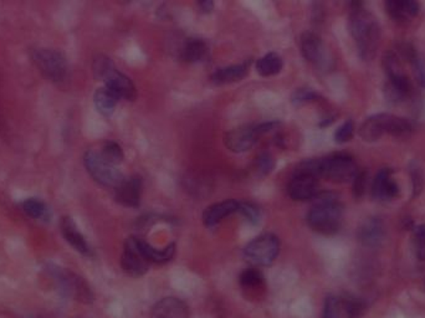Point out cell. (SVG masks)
<instances>
[{"label":"cell","instance_id":"obj_34","mask_svg":"<svg viewBox=\"0 0 425 318\" xmlns=\"http://www.w3.org/2000/svg\"><path fill=\"white\" fill-rule=\"evenodd\" d=\"M353 133H355V124L352 121H346L345 124L339 126L337 131H336L334 140H336V143L342 145V143L351 140V138L353 137Z\"/></svg>","mask_w":425,"mask_h":318},{"label":"cell","instance_id":"obj_22","mask_svg":"<svg viewBox=\"0 0 425 318\" xmlns=\"http://www.w3.org/2000/svg\"><path fill=\"white\" fill-rule=\"evenodd\" d=\"M248 72V67L245 65L226 66L218 70L211 75V80L218 85H225L232 82L240 81Z\"/></svg>","mask_w":425,"mask_h":318},{"label":"cell","instance_id":"obj_20","mask_svg":"<svg viewBox=\"0 0 425 318\" xmlns=\"http://www.w3.org/2000/svg\"><path fill=\"white\" fill-rule=\"evenodd\" d=\"M116 200L119 204L129 208L138 206L140 200V179H124L119 187H116Z\"/></svg>","mask_w":425,"mask_h":318},{"label":"cell","instance_id":"obj_17","mask_svg":"<svg viewBox=\"0 0 425 318\" xmlns=\"http://www.w3.org/2000/svg\"><path fill=\"white\" fill-rule=\"evenodd\" d=\"M105 87H107L108 90L121 98L124 100H129V101H133L136 98V86L135 84L132 82V80L129 79V76L124 75L122 72H119L117 69L110 74L105 80Z\"/></svg>","mask_w":425,"mask_h":318},{"label":"cell","instance_id":"obj_15","mask_svg":"<svg viewBox=\"0 0 425 318\" xmlns=\"http://www.w3.org/2000/svg\"><path fill=\"white\" fill-rule=\"evenodd\" d=\"M301 54L307 61L315 65L322 66L326 61V51L323 46L322 40L318 34L305 33L300 40Z\"/></svg>","mask_w":425,"mask_h":318},{"label":"cell","instance_id":"obj_25","mask_svg":"<svg viewBox=\"0 0 425 318\" xmlns=\"http://www.w3.org/2000/svg\"><path fill=\"white\" fill-rule=\"evenodd\" d=\"M208 54V48L204 41L200 39H190L184 44L183 49L181 51V58L185 62H200L205 59Z\"/></svg>","mask_w":425,"mask_h":318},{"label":"cell","instance_id":"obj_9","mask_svg":"<svg viewBox=\"0 0 425 318\" xmlns=\"http://www.w3.org/2000/svg\"><path fill=\"white\" fill-rule=\"evenodd\" d=\"M84 162L87 172L90 173L92 178L95 179L97 183L103 184L105 187L116 188L124 179L116 166L106 162L100 154V152H87Z\"/></svg>","mask_w":425,"mask_h":318},{"label":"cell","instance_id":"obj_26","mask_svg":"<svg viewBox=\"0 0 425 318\" xmlns=\"http://www.w3.org/2000/svg\"><path fill=\"white\" fill-rule=\"evenodd\" d=\"M282 69V59L275 53H269L260 58L256 62V70L261 76H274Z\"/></svg>","mask_w":425,"mask_h":318},{"label":"cell","instance_id":"obj_19","mask_svg":"<svg viewBox=\"0 0 425 318\" xmlns=\"http://www.w3.org/2000/svg\"><path fill=\"white\" fill-rule=\"evenodd\" d=\"M237 205L239 201L233 199L210 205L203 213V221L205 225L208 227H216L223 219L237 213Z\"/></svg>","mask_w":425,"mask_h":318},{"label":"cell","instance_id":"obj_14","mask_svg":"<svg viewBox=\"0 0 425 318\" xmlns=\"http://www.w3.org/2000/svg\"><path fill=\"white\" fill-rule=\"evenodd\" d=\"M152 318H189V308L177 297H164L152 307Z\"/></svg>","mask_w":425,"mask_h":318},{"label":"cell","instance_id":"obj_30","mask_svg":"<svg viewBox=\"0 0 425 318\" xmlns=\"http://www.w3.org/2000/svg\"><path fill=\"white\" fill-rule=\"evenodd\" d=\"M264 276L258 269H248L242 271L240 275V285L244 289H256L263 285Z\"/></svg>","mask_w":425,"mask_h":318},{"label":"cell","instance_id":"obj_28","mask_svg":"<svg viewBox=\"0 0 425 318\" xmlns=\"http://www.w3.org/2000/svg\"><path fill=\"white\" fill-rule=\"evenodd\" d=\"M100 154H101V157H103L106 162L111 163L112 166H117V164L122 163V161H124L122 148L116 142H112V140L106 142L103 145Z\"/></svg>","mask_w":425,"mask_h":318},{"label":"cell","instance_id":"obj_24","mask_svg":"<svg viewBox=\"0 0 425 318\" xmlns=\"http://www.w3.org/2000/svg\"><path fill=\"white\" fill-rule=\"evenodd\" d=\"M119 101V98L111 90H108L107 87L98 88L93 98V102H95L97 111L103 116L112 114Z\"/></svg>","mask_w":425,"mask_h":318},{"label":"cell","instance_id":"obj_2","mask_svg":"<svg viewBox=\"0 0 425 318\" xmlns=\"http://www.w3.org/2000/svg\"><path fill=\"white\" fill-rule=\"evenodd\" d=\"M344 205L334 193H320L313 199V208L307 214V224L313 232L334 235L342 224Z\"/></svg>","mask_w":425,"mask_h":318},{"label":"cell","instance_id":"obj_35","mask_svg":"<svg viewBox=\"0 0 425 318\" xmlns=\"http://www.w3.org/2000/svg\"><path fill=\"white\" fill-rule=\"evenodd\" d=\"M322 318H341V308L337 296H329L325 301Z\"/></svg>","mask_w":425,"mask_h":318},{"label":"cell","instance_id":"obj_3","mask_svg":"<svg viewBox=\"0 0 425 318\" xmlns=\"http://www.w3.org/2000/svg\"><path fill=\"white\" fill-rule=\"evenodd\" d=\"M412 131L413 124L410 119L392 114H378L368 117L362 124L360 135L366 142H376L386 133L400 137L410 135Z\"/></svg>","mask_w":425,"mask_h":318},{"label":"cell","instance_id":"obj_16","mask_svg":"<svg viewBox=\"0 0 425 318\" xmlns=\"http://www.w3.org/2000/svg\"><path fill=\"white\" fill-rule=\"evenodd\" d=\"M60 227L65 240L70 244L72 248L75 249L76 251L85 255V256H92V249L86 241L85 237L81 234L80 230L76 227L74 220L69 216H64L60 221Z\"/></svg>","mask_w":425,"mask_h":318},{"label":"cell","instance_id":"obj_31","mask_svg":"<svg viewBox=\"0 0 425 318\" xmlns=\"http://www.w3.org/2000/svg\"><path fill=\"white\" fill-rule=\"evenodd\" d=\"M116 69V66L113 64L111 59H108L107 56L105 55H100L97 56L96 59L93 60V72L98 79L101 80H106L107 77L113 70Z\"/></svg>","mask_w":425,"mask_h":318},{"label":"cell","instance_id":"obj_32","mask_svg":"<svg viewBox=\"0 0 425 318\" xmlns=\"http://www.w3.org/2000/svg\"><path fill=\"white\" fill-rule=\"evenodd\" d=\"M414 239L415 255L420 261L425 260V224L414 227L413 232Z\"/></svg>","mask_w":425,"mask_h":318},{"label":"cell","instance_id":"obj_7","mask_svg":"<svg viewBox=\"0 0 425 318\" xmlns=\"http://www.w3.org/2000/svg\"><path fill=\"white\" fill-rule=\"evenodd\" d=\"M280 253V240L274 234H263L255 237L244 249V256L255 266H268L274 263Z\"/></svg>","mask_w":425,"mask_h":318},{"label":"cell","instance_id":"obj_29","mask_svg":"<svg viewBox=\"0 0 425 318\" xmlns=\"http://www.w3.org/2000/svg\"><path fill=\"white\" fill-rule=\"evenodd\" d=\"M22 208L27 216H32L34 219H43V218L48 216L46 205L44 204L43 201L34 199V198L22 201Z\"/></svg>","mask_w":425,"mask_h":318},{"label":"cell","instance_id":"obj_38","mask_svg":"<svg viewBox=\"0 0 425 318\" xmlns=\"http://www.w3.org/2000/svg\"><path fill=\"white\" fill-rule=\"evenodd\" d=\"M367 189V173L365 171H358L353 179V194L355 198H361Z\"/></svg>","mask_w":425,"mask_h":318},{"label":"cell","instance_id":"obj_12","mask_svg":"<svg viewBox=\"0 0 425 318\" xmlns=\"http://www.w3.org/2000/svg\"><path fill=\"white\" fill-rule=\"evenodd\" d=\"M258 126H242L230 131L226 135L225 145L229 150L235 153H242L253 148L259 137Z\"/></svg>","mask_w":425,"mask_h":318},{"label":"cell","instance_id":"obj_21","mask_svg":"<svg viewBox=\"0 0 425 318\" xmlns=\"http://www.w3.org/2000/svg\"><path fill=\"white\" fill-rule=\"evenodd\" d=\"M386 11L395 22H405L418 15L419 4L413 0H388Z\"/></svg>","mask_w":425,"mask_h":318},{"label":"cell","instance_id":"obj_40","mask_svg":"<svg viewBox=\"0 0 425 318\" xmlns=\"http://www.w3.org/2000/svg\"><path fill=\"white\" fill-rule=\"evenodd\" d=\"M200 11H204V13H210V11L214 9V3H211V1H200Z\"/></svg>","mask_w":425,"mask_h":318},{"label":"cell","instance_id":"obj_4","mask_svg":"<svg viewBox=\"0 0 425 318\" xmlns=\"http://www.w3.org/2000/svg\"><path fill=\"white\" fill-rule=\"evenodd\" d=\"M383 67L388 77L386 95L389 101L397 103L404 101L412 92V84L405 75L398 55L389 51L383 58Z\"/></svg>","mask_w":425,"mask_h":318},{"label":"cell","instance_id":"obj_6","mask_svg":"<svg viewBox=\"0 0 425 318\" xmlns=\"http://www.w3.org/2000/svg\"><path fill=\"white\" fill-rule=\"evenodd\" d=\"M358 167L355 159L345 153H336L326 158H320L321 177L329 179L336 183L353 182Z\"/></svg>","mask_w":425,"mask_h":318},{"label":"cell","instance_id":"obj_11","mask_svg":"<svg viewBox=\"0 0 425 318\" xmlns=\"http://www.w3.org/2000/svg\"><path fill=\"white\" fill-rule=\"evenodd\" d=\"M287 192L291 198L297 201L313 200L320 194L318 178L311 174L295 171L287 185Z\"/></svg>","mask_w":425,"mask_h":318},{"label":"cell","instance_id":"obj_10","mask_svg":"<svg viewBox=\"0 0 425 318\" xmlns=\"http://www.w3.org/2000/svg\"><path fill=\"white\" fill-rule=\"evenodd\" d=\"M121 265L124 272L131 276H142L147 272L151 263L142 251L138 237H129L124 244Z\"/></svg>","mask_w":425,"mask_h":318},{"label":"cell","instance_id":"obj_8","mask_svg":"<svg viewBox=\"0 0 425 318\" xmlns=\"http://www.w3.org/2000/svg\"><path fill=\"white\" fill-rule=\"evenodd\" d=\"M34 62L48 80L61 84L67 79L69 65L64 55L53 49H39L32 55Z\"/></svg>","mask_w":425,"mask_h":318},{"label":"cell","instance_id":"obj_33","mask_svg":"<svg viewBox=\"0 0 425 318\" xmlns=\"http://www.w3.org/2000/svg\"><path fill=\"white\" fill-rule=\"evenodd\" d=\"M237 213L250 223H256L260 218L258 206L250 201H239Z\"/></svg>","mask_w":425,"mask_h":318},{"label":"cell","instance_id":"obj_36","mask_svg":"<svg viewBox=\"0 0 425 318\" xmlns=\"http://www.w3.org/2000/svg\"><path fill=\"white\" fill-rule=\"evenodd\" d=\"M318 98V95L311 88H299L292 95V102L296 105H305V103L313 102Z\"/></svg>","mask_w":425,"mask_h":318},{"label":"cell","instance_id":"obj_37","mask_svg":"<svg viewBox=\"0 0 425 318\" xmlns=\"http://www.w3.org/2000/svg\"><path fill=\"white\" fill-rule=\"evenodd\" d=\"M256 167H258V171L261 174H268L271 171H274V158H273V156H270L269 153H261L258 157Z\"/></svg>","mask_w":425,"mask_h":318},{"label":"cell","instance_id":"obj_39","mask_svg":"<svg viewBox=\"0 0 425 318\" xmlns=\"http://www.w3.org/2000/svg\"><path fill=\"white\" fill-rule=\"evenodd\" d=\"M410 62L413 64V67H414L417 80H418L420 85L425 88V60L421 59V58H419L418 54H417Z\"/></svg>","mask_w":425,"mask_h":318},{"label":"cell","instance_id":"obj_23","mask_svg":"<svg viewBox=\"0 0 425 318\" xmlns=\"http://www.w3.org/2000/svg\"><path fill=\"white\" fill-rule=\"evenodd\" d=\"M140 249L145 253V258L150 261V263H155V264H164L169 260H172L174 256V251H176V245L174 244H169L167 248L164 249H156L153 248L152 245L148 243H145V240L140 239Z\"/></svg>","mask_w":425,"mask_h":318},{"label":"cell","instance_id":"obj_1","mask_svg":"<svg viewBox=\"0 0 425 318\" xmlns=\"http://www.w3.org/2000/svg\"><path fill=\"white\" fill-rule=\"evenodd\" d=\"M348 27L362 59L366 61L373 59L381 41V27L377 18L363 6L355 4L351 11Z\"/></svg>","mask_w":425,"mask_h":318},{"label":"cell","instance_id":"obj_27","mask_svg":"<svg viewBox=\"0 0 425 318\" xmlns=\"http://www.w3.org/2000/svg\"><path fill=\"white\" fill-rule=\"evenodd\" d=\"M341 318H357L365 310L363 302L353 296L339 297Z\"/></svg>","mask_w":425,"mask_h":318},{"label":"cell","instance_id":"obj_13","mask_svg":"<svg viewBox=\"0 0 425 318\" xmlns=\"http://www.w3.org/2000/svg\"><path fill=\"white\" fill-rule=\"evenodd\" d=\"M393 171L391 168H383L377 173L372 184V195L379 201L392 200L399 194L398 184L392 178Z\"/></svg>","mask_w":425,"mask_h":318},{"label":"cell","instance_id":"obj_5","mask_svg":"<svg viewBox=\"0 0 425 318\" xmlns=\"http://www.w3.org/2000/svg\"><path fill=\"white\" fill-rule=\"evenodd\" d=\"M48 272L59 287L60 291L66 296L72 297L76 301L90 303L93 300L91 289L86 281L71 271L61 269L54 265H48Z\"/></svg>","mask_w":425,"mask_h":318},{"label":"cell","instance_id":"obj_18","mask_svg":"<svg viewBox=\"0 0 425 318\" xmlns=\"http://www.w3.org/2000/svg\"><path fill=\"white\" fill-rule=\"evenodd\" d=\"M384 235H386L384 224L381 220V218H376V216L365 221V224L358 232V237L361 243L368 248L379 246L384 240Z\"/></svg>","mask_w":425,"mask_h":318}]
</instances>
